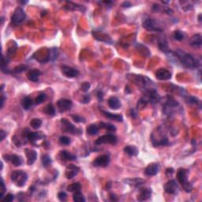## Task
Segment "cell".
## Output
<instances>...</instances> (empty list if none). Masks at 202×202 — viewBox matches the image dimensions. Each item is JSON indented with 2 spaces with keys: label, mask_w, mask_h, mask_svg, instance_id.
I'll return each mask as SVG.
<instances>
[{
  "label": "cell",
  "mask_w": 202,
  "mask_h": 202,
  "mask_svg": "<svg viewBox=\"0 0 202 202\" xmlns=\"http://www.w3.org/2000/svg\"><path fill=\"white\" fill-rule=\"evenodd\" d=\"M97 97L100 100H102V99H103V92H98Z\"/></svg>",
  "instance_id": "55"
},
{
  "label": "cell",
  "mask_w": 202,
  "mask_h": 202,
  "mask_svg": "<svg viewBox=\"0 0 202 202\" xmlns=\"http://www.w3.org/2000/svg\"><path fill=\"white\" fill-rule=\"evenodd\" d=\"M86 130H87V133L89 135L93 136V135H96L98 133V132H99V127L96 125H95V124H91V125H89L88 126Z\"/></svg>",
  "instance_id": "31"
},
{
  "label": "cell",
  "mask_w": 202,
  "mask_h": 202,
  "mask_svg": "<svg viewBox=\"0 0 202 202\" xmlns=\"http://www.w3.org/2000/svg\"><path fill=\"white\" fill-rule=\"evenodd\" d=\"M117 137L115 135L108 133V134L101 136L98 139H96V141H95V144L97 145H103V144H111V145H115V144L117 143Z\"/></svg>",
  "instance_id": "9"
},
{
  "label": "cell",
  "mask_w": 202,
  "mask_h": 202,
  "mask_svg": "<svg viewBox=\"0 0 202 202\" xmlns=\"http://www.w3.org/2000/svg\"><path fill=\"white\" fill-rule=\"evenodd\" d=\"M198 21H199V22H201V14H199V15H198Z\"/></svg>",
  "instance_id": "59"
},
{
  "label": "cell",
  "mask_w": 202,
  "mask_h": 202,
  "mask_svg": "<svg viewBox=\"0 0 202 202\" xmlns=\"http://www.w3.org/2000/svg\"><path fill=\"white\" fill-rule=\"evenodd\" d=\"M109 163H110V157L107 155H102V156L97 157L93 161L92 164L94 167H106L108 166Z\"/></svg>",
  "instance_id": "11"
},
{
  "label": "cell",
  "mask_w": 202,
  "mask_h": 202,
  "mask_svg": "<svg viewBox=\"0 0 202 202\" xmlns=\"http://www.w3.org/2000/svg\"><path fill=\"white\" fill-rule=\"evenodd\" d=\"M125 183H126V184L130 185V186H133L137 187L140 186L141 185H143L145 183V181L143 179H141V178H128V179H125L124 180Z\"/></svg>",
  "instance_id": "25"
},
{
  "label": "cell",
  "mask_w": 202,
  "mask_h": 202,
  "mask_svg": "<svg viewBox=\"0 0 202 202\" xmlns=\"http://www.w3.org/2000/svg\"><path fill=\"white\" fill-rule=\"evenodd\" d=\"M6 189H7V188L5 186L4 181L2 179V178H1V196H0V198H1L2 200V198H4V193L5 191H6Z\"/></svg>",
  "instance_id": "47"
},
{
  "label": "cell",
  "mask_w": 202,
  "mask_h": 202,
  "mask_svg": "<svg viewBox=\"0 0 202 202\" xmlns=\"http://www.w3.org/2000/svg\"><path fill=\"white\" fill-rule=\"evenodd\" d=\"M79 171H80V168L78 167L70 164V165L67 166L66 169V177L68 179H72L74 177H75L77 174H78Z\"/></svg>",
  "instance_id": "16"
},
{
  "label": "cell",
  "mask_w": 202,
  "mask_h": 202,
  "mask_svg": "<svg viewBox=\"0 0 202 202\" xmlns=\"http://www.w3.org/2000/svg\"><path fill=\"white\" fill-rule=\"evenodd\" d=\"M13 199H14V196L12 193H8L7 195L5 196L4 198H2V201L5 202H11L13 201Z\"/></svg>",
  "instance_id": "46"
},
{
  "label": "cell",
  "mask_w": 202,
  "mask_h": 202,
  "mask_svg": "<svg viewBox=\"0 0 202 202\" xmlns=\"http://www.w3.org/2000/svg\"><path fill=\"white\" fill-rule=\"evenodd\" d=\"M57 106H58L59 111L63 113L65 111H70L73 106V104H72L71 100H67V99H61L57 102Z\"/></svg>",
  "instance_id": "10"
},
{
  "label": "cell",
  "mask_w": 202,
  "mask_h": 202,
  "mask_svg": "<svg viewBox=\"0 0 202 202\" xmlns=\"http://www.w3.org/2000/svg\"><path fill=\"white\" fill-rule=\"evenodd\" d=\"M178 106V103L171 96L167 97L165 104L163 105V113L165 115H170L173 112L174 109Z\"/></svg>",
  "instance_id": "8"
},
{
  "label": "cell",
  "mask_w": 202,
  "mask_h": 202,
  "mask_svg": "<svg viewBox=\"0 0 202 202\" xmlns=\"http://www.w3.org/2000/svg\"><path fill=\"white\" fill-rule=\"evenodd\" d=\"M44 112L48 115H50V116H54L55 115V109H54V106L52 104H48V106L46 107L45 109H44Z\"/></svg>",
  "instance_id": "37"
},
{
  "label": "cell",
  "mask_w": 202,
  "mask_h": 202,
  "mask_svg": "<svg viewBox=\"0 0 202 202\" xmlns=\"http://www.w3.org/2000/svg\"><path fill=\"white\" fill-rule=\"evenodd\" d=\"M107 104H108L109 107H111L113 110H117L121 107L120 100L117 97H115V96H111V97L109 98Z\"/></svg>",
  "instance_id": "22"
},
{
  "label": "cell",
  "mask_w": 202,
  "mask_h": 202,
  "mask_svg": "<svg viewBox=\"0 0 202 202\" xmlns=\"http://www.w3.org/2000/svg\"><path fill=\"white\" fill-rule=\"evenodd\" d=\"M69 3V6L68 5H66L64 8L66 10H81V8H83L81 6H79L78 4H75V3H73L71 2H67Z\"/></svg>",
  "instance_id": "36"
},
{
  "label": "cell",
  "mask_w": 202,
  "mask_h": 202,
  "mask_svg": "<svg viewBox=\"0 0 202 202\" xmlns=\"http://www.w3.org/2000/svg\"><path fill=\"white\" fill-rule=\"evenodd\" d=\"M25 19V13L22 7H17L11 17V22L14 25H18Z\"/></svg>",
  "instance_id": "7"
},
{
  "label": "cell",
  "mask_w": 202,
  "mask_h": 202,
  "mask_svg": "<svg viewBox=\"0 0 202 202\" xmlns=\"http://www.w3.org/2000/svg\"><path fill=\"white\" fill-rule=\"evenodd\" d=\"M142 25L145 29L152 32H162L163 28L159 22L153 18H147L143 22Z\"/></svg>",
  "instance_id": "5"
},
{
  "label": "cell",
  "mask_w": 202,
  "mask_h": 202,
  "mask_svg": "<svg viewBox=\"0 0 202 202\" xmlns=\"http://www.w3.org/2000/svg\"><path fill=\"white\" fill-rule=\"evenodd\" d=\"M189 104H200L201 101L198 100V98L193 97V96H189Z\"/></svg>",
  "instance_id": "48"
},
{
  "label": "cell",
  "mask_w": 202,
  "mask_h": 202,
  "mask_svg": "<svg viewBox=\"0 0 202 202\" xmlns=\"http://www.w3.org/2000/svg\"><path fill=\"white\" fill-rule=\"evenodd\" d=\"M5 101V96L4 94H2V99H1V108H2L3 107V104H4Z\"/></svg>",
  "instance_id": "54"
},
{
  "label": "cell",
  "mask_w": 202,
  "mask_h": 202,
  "mask_svg": "<svg viewBox=\"0 0 202 202\" xmlns=\"http://www.w3.org/2000/svg\"><path fill=\"white\" fill-rule=\"evenodd\" d=\"M102 113L105 117H107V119H110L111 120H115V121H117V122H122V120H123V118H122L121 115H115V114L110 113V112L104 111H102Z\"/></svg>",
  "instance_id": "26"
},
{
  "label": "cell",
  "mask_w": 202,
  "mask_h": 202,
  "mask_svg": "<svg viewBox=\"0 0 202 202\" xmlns=\"http://www.w3.org/2000/svg\"><path fill=\"white\" fill-rule=\"evenodd\" d=\"M90 100H91L90 96H89V94H86V95L83 96L82 100H81V103H83V104H88V103H89Z\"/></svg>",
  "instance_id": "50"
},
{
  "label": "cell",
  "mask_w": 202,
  "mask_h": 202,
  "mask_svg": "<svg viewBox=\"0 0 202 202\" xmlns=\"http://www.w3.org/2000/svg\"><path fill=\"white\" fill-rule=\"evenodd\" d=\"M110 187H111V183H108L107 185V189H110Z\"/></svg>",
  "instance_id": "60"
},
{
  "label": "cell",
  "mask_w": 202,
  "mask_h": 202,
  "mask_svg": "<svg viewBox=\"0 0 202 202\" xmlns=\"http://www.w3.org/2000/svg\"><path fill=\"white\" fill-rule=\"evenodd\" d=\"M81 189V186L79 183H74L70 184V186H67V190L71 193H75L77 191H80V189Z\"/></svg>",
  "instance_id": "32"
},
{
  "label": "cell",
  "mask_w": 202,
  "mask_h": 202,
  "mask_svg": "<svg viewBox=\"0 0 202 202\" xmlns=\"http://www.w3.org/2000/svg\"><path fill=\"white\" fill-rule=\"evenodd\" d=\"M71 141H70V137H66V136H63L59 138V143L63 145H70Z\"/></svg>",
  "instance_id": "42"
},
{
  "label": "cell",
  "mask_w": 202,
  "mask_h": 202,
  "mask_svg": "<svg viewBox=\"0 0 202 202\" xmlns=\"http://www.w3.org/2000/svg\"><path fill=\"white\" fill-rule=\"evenodd\" d=\"M177 178H178V183H181L183 186L184 190L187 193L192 191L193 189V185L188 181V171L184 168L178 169L177 172Z\"/></svg>",
  "instance_id": "2"
},
{
  "label": "cell",
  "mask_w": 202,
  "mask_h": 202,
  "mask_svg": "<svg viewBox=\"0 0 202 202\" xmlns=\"http://www.w3.org/2000/svg\"><path fill=\"white\" fill-rule=\"evenodd\" d=\"M42 125V121L40 119H33L31 120L30 126L33 129H39Z\"/></svg>",
  "instance_id": "38"
},
{
  "label": "cell",
  "mask_w": 202,
  "mask_h": 202,
  "mask_svg": "<svg viewBox=\"0 0 202 202\" xmlns=\"http://www.w3.org/2000/svg\"><path fill=\"white\" fill-rule=\"evenodd\" d=\"M130 114H131V116H132L133 119H135V118L137 117V113L135 111L134 109H131L130 110Z\"/></svg>",
  "instance_id": "53"
},
{
  "label": "cell",
  "mask_w": 202,
  "mask_h": 202,
  "mask_svg": "<svg viewBox=\"0 0 202 202\" xmlns=\"http://www.w3.org/2000/svg\"><path fill=\"white\" fill-rule=\"evenodd\" d=\"M61 70L63 74L65 75L66 78H74L78 76L79 71L74 68H72L68 66H62Z\"/></svg>",
  "instance_id": "12"
},
{
  "label": "cell",
  "mask_w": 202,
  "mask_h": 202,
  "mask_svg": "<svg viewBox=\"0 0 202 202\" xmlns=\"http://www.w3.org/2000/svg\"><path fill=\"white\" fill-rule=\"evenodd\" d=\"M48 61H54L59 56V50L57 48H51L48 51Z\"/></svg>",
  "instance_id": "28"
},
{
  "label": "cell",
  "mask_w": 202,
  "mask_h": 202,
  "mask_svg": "<svg viewBox=\"0 0 202 202\" xmlns=\"http://www.w3.org/2000/svg\"><path fill=\"white\" fill-rule=\"evenodd\" d=\"M184 34L182 31L180 30H176L174 33V38L176 40H178V41H181V40H183L184 39Z\"/></svg>",
  "instance_id": "41"
},
{
  "label": "cell",
  "mask_w": 202,
  "mask_h": 202,
  "mask_svg": "<svg viewBox=\"0 0 202 202\" xmlns=\"http://www.w3.org/2000/svg\"><path fill=\"white\" fill-rule=\"evenodd\" d=\"M131 6H132L131 2H128V1H126V2H122V7H125V8H126V7H127V8H128V7H130Z\"/></svg>",
  "instance_id": "52"
},
{
  "label": "cell",
  "mask_w": 202,
  "mask_h": 202,
  "mask_svg": "<svg viewBox=\"0 0 202 202\" xmlns=\"http://www.w3.org/2000/svg\"><path fill=\"white\" fill-rule=\"evenodd\" d=\"M3 157H4L5 160L8 161V162L11 163L13 166H15V167H19L23 163L22 157H19V156H17L15 154L5 155Z\"/></svg>",
  "instance_id": "14"
},
{
  "label": "cell",
  "mask_w": 202,
  "mask_h": 202,
  "mask_svg": "<svg viewBox=\"0 0 202 202\" xmlns=\"http://www.w3.org/2000/svg\"><path fill=\"white\" fill-rule=\"evenodd\" d=\"M163 188H164V190L169 194H176L178 191V186L175 180L168 181L164 185Z\"/></svg>",
  "instance_id": "13"
},
{
  "label": "cell",
  "mask_w": 202,
  "mask_h": 202,
  "mask_svg": "<svg viewBox=\"0 0 202 202\" xmlns=\"http://www.w3.org/2000/svg\"><path fill=\"white\" fill-rule=\"evenodd\" d=\"M22 105L25 110H28L33 105V100L29 96H26L22 100Z\"/></svg>",
  "instance_id": "30"
},
{
  "label": "cell",
  "mask_w": 202,
  "mask_h": 202,
  "mask_svg": "<svg viewBox=\"0 0 202 202\" xmlns=\"http://www.w3.org/2000/svg\"><path fill=\"white\" fill-rule=\"evenodd\" d=\"M124 152L130 157H136L138 154V149L135 146L128 145L124 148Z\"/></svg>",
  "instance_id": "27"
},
{
  "label": "cell",
  "mask_w": 202,
  "mask_h": 202,
  "mask_svg": "<svg viewBox=\"0 0 202 202\" xmlns=\"http://www.w3.org/2000/svg\"><path fill=\"white\" fill-rule=\"evenodd\" d=\"M0 135H1L0 140H1V141H2L3 140L5 139V137L7 136V133L5 132V131L2 130H1V131H0Z\"/></svg>",
  "instance_id": "51"
},
{
  "label": "cell",
  "mask_w": 202,
  "mask_h": 202,
  "mask_svg": "<svg viewBox=\"0 0 202 202\" xmlns=\"http://www.w3.org/2000/svg\"><path fill=\"white\" fill-rule=\"evenodd\" d=\"M175 54L177 58L179 59L180 63H182V65L186 68L194 69L198 67V66L200 65L199 62L193 55L183 52V51L178 50L175 52Z\"/></svg>",
  "instance_id": "1"
},
{
  "label": "cell",
  "mask_w": 202,
  "mask_h": 202,
  "mask_svg": "<svg viewBox=\"0 0 202 202\" xmlns=\"http://www.w3.org/2000/svg\"><path fill=\"white\" fill-rule=\"evenodd\" d=\"M100 126L101 128L105 129L107 131H111V132H113V131L116 130V128L114 125H111L110 123H105V122H100Z\"/></svg>",
  "instance_id": "35"
},
{
  "label": "cell",
  "mask_w": 202,
  "mask_h": 202,
  "mask_svg": "<svg viewBox=\"0 0 202 202\" xmlns=\"http://www.w3.org/2000/svg\"><path fill=\"white\" fill-rule=\"evenodd\" d=\"M152 189L150 188H142L140 189L139 193L137 195V200L139 201H144L149 199L152 195Z\"/></svg>",
  "instance_id": "18"
},
{
  "label": "cell",
  "mask_w": 202,
  "mask_h": 202,
  "mask_svg": "<svg viewBox=\"0 0 202 202\" xmlns=\"http://www.w3.org/2000/svg\"><path fill=\"white\" fill-rule=\"evenodd\" d=\"M173 172H174V169L173 168H168V169H167V174L170 173L171 174H172Z\"/></svg>",
  "instance_id": "57"
},
{
  "label": "cell",
  "mask_w": 202,
  "mask_h": 202,
  "mask_svg": "<svg viewBox=\"0 0 202 202\" xmlns=\"http://www.w3.org/2000/svg\"><path fill=\"white\" fill-rule=\"evenodd\" d=\"M11 181L18 187L24 186L28 180V174L23 171H14L10 175Z\"/></svg>",
  "instance_id": "4"
},
{
  "label": "cell",
  "mask_w": 202,
  "mask_h": 202,
  "mask_svg": "<svg viewBox=\"0 0 202 202\" xmlns=\"http://www.w3.org/2000/svg\"><path fill=\"white\" fill-rule=\"evenodd\" d=\"M110 198H111V201H117V198H116V196L115 194H110Z\"/></svg>",
  "instance_id": "56"
},
{
  "label": "cell",
  "mask_w": 202,
  "mask_h": 202,
  "mask_svg": "<svg viewBox=\"0 0 202 202\" xmlns=\"http://www.w3.org/2000/svg\"><path fill=\"white\" fill-rule=\"evenodd\" d=\"M47 99V95L45 93H41L38 95L35 100L36 104H41L42 103H44Z\"/></svg>",
  "instance_id": "39"
},
{
  "label": "cell",
  "mask_w": 202,
  "mask_h": 202,
  "mask_svg": "<svg viewBox=\"0 0 202 202\" xmlns=\"http://www.w3.org/2000/svg\"><path fill=\"white\" fill-rule=\"evenodd\" d=\"M72 119H74V122H78V123H81V122H85V119L83 117H81V116H80V115H72Z\"/></svg>",
  "instance_id": "43"
},
{
  "label": "cell",
  "mask_w": 202,
  "mask_h": 202,
  "mask_svg": "<svg viewBox=\"0 0 202 202\" xmlns=\"http://www.w3.org/2000/svg\"><path fill=\"white\" fill-rule=\"evenodd\" d=\"M126 93H130L131 91L130 90V88H129V86H126Z\"/></svg>",
  "instance_id": "58"
},
{
  "label": "cell",
  "mask_w": 202,
  "mask_h": 202,
  "mask_svg": "<svg viewBox=\"0 0 202 202\" xmlns=\"http://www.w3.org/2000/svg\"><path fill=\"white\" fill-rule=\"evenodd\" d=\"M61 124L62 126H63V130L64 131V132L67 133L80 135L81 134V133H82V130H81V129L76 128L71 122H69V121H68L67 119H62Z\"/></svg>",
  "instance_id": "6"
},
{
  "label": "cell",
  "mask_w": 202,
  "mask_h": 202,
  "mask_svg": "<svg viewBox=\"0 0 202 202\" xmlns=\"http://www.w3.org/2000/svg\"><path fill=\"white\" fill-rule=\"evenodd\" d=\"M156 77L158 80L167 81L171 78V73L166 69H159L156 72Z\"/></svg>",
  "instance_id": "17"
},
{
  "label": "cell",
  "mask_w": 202,
  "mask_h": 202,
  "mask_svg": "<svg viewBox=\"0 0 202 202\" xmlns=\"http://www.w3.org/2000/svg\"><path fill=\"white\" fill-rule=\"evenodd\" d=\"M41 161H42V164H43V166H44V167H48L49 166H51V157L48 156V155H44L43 157H42V159H41Z\"/></svg>",
  "instance_id": "34"
},
{
  "label": "cell",
  "mask_w": 202,
  "mask_h": 202,
  "mask_svg": "<svg viewBox=\"0 0 202 202\" xmlns=\"http://www.w3.org/2000/svg\"><path fill=\"white\" fill-rule=\"evenodd\" d=\"M158 47H159V48H160V49L163 51V52H164V53L170 52L169 48H168V44H167V42L165 39L160 40H159Z\"/></svg>",
  "instance_id": "29"
},
{
  "label": "cell",
  "mask_w": 202,
  "mask_h": 202,
  "mask_svg": "<svg viewBox=\"0 0 202 202\" xmlns=\"http://www.w3.org/2000/svg\"><path fill=\"white\" fill-rule=\"evenodd\" d=\"M25 153L27 157V163L28 165H32L34 163L37 158V153L35 150L29 149V148H26L25 150Z\"/></svg>",
  "instance_id": "19"
},
{
  "label": "cell",
  "mask_w": 202,
  "mask_h": 202,
  "mask_svg": "<svg viewBox=\"0 0 202 202\" xmlns=\"http://www.w3.org/2000/svg\"><path fill=\"white\" fill-rule=\"evenodd\" d=\"M44 135L41 132H28L27 133V138L30 142L35 144L36 141L44 138Z\"/></svg>",
  "instance_id": "20"
},
{
  "label": "cell",
  "mask_w": 202,
  "mask_h": 202,
  "mask_svg": "<svg viewBox=\"0 0 202 202\" xmlns=\"http://www.w3.org/2000/svg\"><path fill=\"white\" fill-rule=\"evenodd\" d=\"M189 44L194 48H200L202 44V37L201 34H195L190 38Z\"/></svg>",
  "instance_id": "21"
},
{
  "label": "cell",
  "mask_w": 202,
  "mask_h": 202,
  "mask_svg": "<svg viewBox=\"0 0 202 202\" xmlns=\"http://www.w3.org/2000/svg\"><path fill=\"white\" fill-rule=\"evenodd\" d=\"M91 87V85L89 82H84L81 85V90L82 92H88Z\"/></svg>",
  "instance_id": "44"
},
{
  "label": "cell",
  "mask_w": 202,
  "mask_h": 202,
  "mask_svg": "<svg viewBox=\"0 0 202 202\" xmlns=\"http://www.w3.org/2000/svg\"><path fill=\"white\" fill-rule=\"evenodd\" d=\"M59 157L63 160H67V161H73L76 160L77 157L74 156V154H72L70 152L66 151V150H63L61 151L60 153H59Z\"/></svg>",
  "instance_id": "23"
},
{
  "label": "cell",
  "mask_w": 202,
  "mask_h": 202,
  "mask_svg": "<svg viewBox=\"0 0 202 202\" xmlns=\"http://www.w3.org/2000/svg\"><path fill=\"white\" fill-rule=\"evenodd\" d=\"M66 193L65 192H59V194H58V198L61 201H65L66 199Z\"/></svg>",
  "instance_id": "49"
},
{
  "label": "cell",
  "mask_w": 202,
  "mask_h": 202,
  "mask_svg": "<svg viewBox=\"0 0 202 202\" xmlns=\"http://www.w3.org/2000/svg\"><path fill=\"white\" fill-rule=\"evenodd\" d=\"M160 167L158 163H150L149 165L145 169V174L147 176H154L158 174V172L160 171Z\"/></svg>",
  "instance_id": "15"
},
{
  "label": "cell",
  "mask_w": 202,
  "mask_h": 202,
  "mask_svg": "<svg viewBox=\"0 0 202 202\" xmlns=\"http://www.w3.org/2000/svg\"><path fill=\"white\" fill-rule=\"evenodd\" d=\"M26 69H27L26 66L21 65V66H17V67L14 68V69H13V72L18 74V73H22V72H24L25 70H26Z\"/></svg>",
  "instance_id": "45"
},
{
  "label": "cell",
  "mask_w": 202,
  "mask_h": 202,
  "mask_svg": "<svg viewBox=\"0 0 202 202\" xmlns=\"http://www.w3.org/2000/svg\"><path fill=\"white\" fill-rule=\"evenodd\" d=\"M148 103V100H147V99L145 97H142L138 100V103H137V109H143L144 107H145V106L147 105Z\"/></svg>",
  "instance_id": "40"
},
{
  "label": "cell",
  "mask_w": 202,
  "mask_h": 202,
  "mask_svg": "<svg viewBox=\"0 0 202 202\" xmlns=\"http://www.w3.org/2000/svg\"><path fill=\"white\" fill-rule=\"evenodd\" d=\"M73 200L75 202H85V198L80 191H77L73 196Z\"/></svg>",
  "instance_id": "33"
},
{
  "label": "cell",
  "mask_w": 202,
  "mask_h": 202,
  "mask_svg": "<svg viewBox=\"0 0 202 202\" xmlns=\"http://www.w3.org/2000/svg\"><path fill=\"white\" fill-rule=\"evenodd\" d=\"M133 81L135 84L143 89L144 92L148 91L150 89H153L152 85H153V81L150 80L148 78L145 77L143 75H133Z\"/></svg>",
  "instance_id": "3"
},
{
  "label": "cell",
  "mask_w": 202,
  "mask_h": 202,
  "mask_svg": "<svg viewBox=\"0 0 202 202\" xmlns=\"http://www.w3.org/2000/svg\"><path fill=\"white\" fill-rule=\"evenodd\" d=\"M41 74V72L40 71V70H37V69H34V70H32L28 73V80L31 81H37L39 80V78Z\"/></svg>",
  "instance_id": "24"
}]
</instances>
